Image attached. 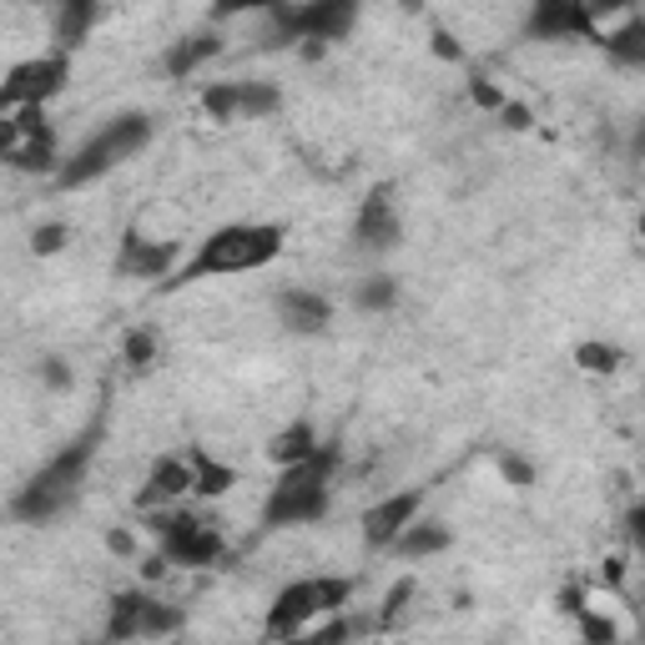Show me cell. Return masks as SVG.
I'll return each mask as SVG.
<instances>
[{"instance_id": "cell-1", "label": "cell", "mask_w": 645, "mask_h": 645, "mask_svg": "<svg viewBox=\"0 0 645 645\" xmlns=\"http://www.w3.org/2000/svg\"><path fill=\"white\" fill-rule=\"evenodd\" d=\"M101 429H107V414L97 409V419H91V424L81 429V434L71 439L61 454H51V460H46L41 470L21 484V494L11 500L16 520H26V525H46V520H56L61 510H71V504H77L81 484H87V474H91V460H97Z\"/></svg>"}, {"instance_id": "cell-2", "label": "cell", "mask_w": 645, "mask_h": 645, "mask_svg": "<svg viewBox=\"0 0 645 645\" xmlns=\"http://www.w3.org/2000/svg\"><path fill=\"white\" fill-rule=\"evenodd\" d=\"M283 252V228L273 222H232V228H218L182 273H172L167 288H182V283H198V278H218V273H258L268 268Z\"/></svg>"}, {"instance_id": "cell-3", "label": "cell", "mask_w": 645, "mask_h": 645, "mask_svg": "<svg viewBox=\"0 0 645 645\" xmlns=\"http://www.w3.org/2000/svg\"><path fill=\"white\" fill-rule=\"evenodd\" d=\"M339 460H343L339 444H329V449H318L308 464L283 470V480L263 500V525L283 530V525H313V520H323L329 514V484L339 474Z\"/></svg>"}, {"instance_id": "cell-4", "label": "cell", "mask_w": 645, "mask_h": 645, "mask_svg": "<svg viewBox=\"0 0 645 645\" xmlns=\"http://www.w3.org/2000/svg\"><path fill=\"white\" fill-rule=\"evenodd\" d=\"M353 595V580L349 575H313V580H293L278 591V601L268 605V621H263V635L268 641H293L308 621L318 615H343Z\"/></svg>"}, {"instance_id": "cell-5", "label": "cell", "mask_w": 645, "mask_h": 645, "mask_svg": "<svg viewBox=\"0 0 645 645\" xmlns=\"http://www.w3.org/2000/svg\"><path fill=\"white\" fill-rule=\"evenodd\" d=\"M147 142H152V117H142V111H121L117 121H107V127H101V132L91 137V142L81 147L61 172H56V182H61V187H87V182H97V177H107L117 162L137 157Z\"/></svg>"}, {"instance_id": "cell-6", "label": "cell", "mask_w": 645, "mask_h": 645, "mask_svg": "<svg viewBox=\"0 0 645 645\" xmlns=\"http://www.w3.org/2000/svg\"><path fill=\"white\" fill-rule=\"evenodd\" d=\"M353 6L349 0H308V6H273L268 11V21H273V36L268 41L273 46H288V41H339V36H349L353 26Z\"/></svg>"}, {"instance_id": "cell-7", "label": "cell", "mask_w": 645, "mask_h": 645, "mask_svg": "<svg viewBox=\"0 0 645 645\" xmlns=\"http://www.w3.org/2000/svg\"><path fill=\"white\" fill-rule=\"evenodd\" d=\"M157 535V555L167 560V565H218L222 560V535L208 525V520H198V514H152V525H147Z\"/></svg>"}, {"instance_id": "cell-8", "label": "cell", "mask_w": 645, "mask_h": 645, "mask_svg": "<svg viewBox=\"0 0 645 645\" xmlns=\"http://www.w3.org/2000/svg\"><path fill=\"white\" fill-rule=\"evenodd\" d=\"M67 81H71V56H61V51L31 56V61L11 67V77L0 87V111L11 117V111H21V107H46Z\"/></svg>"}, {"instance_id": "cell-9", "label": "cell", "mask_w": 645, "mask_h": 645, "mask_svg": "<svg viewBox=\"0 0 645 645\" xmlns=\"http://www.w3.org/2000/svg\"><path fill=\"white\" fill-rule=\"evenodd\" d=\"M202 107L218 121H238V117H273L283 107V91L268 87V81H218V87L202 91Z\"/></svg>"}, {"instance_id": "cell-10", "label": "cell", "mask_w": 645, "mask_h": 645, "mask_svg": "<svg viewBox=\"0 0 645 645\" xmlns=\"http://www.w3.org/2000/svg\"><path fill=\"white\" fill-rule=\"evenodd\" d=\"M525 31L535 41H601V26H595V11L591 6H580V0H540L535 11H530Z\"/></svg>"}, {"instance_id": "cell-11", "label": "cell", "mask_w": 645, "mask_h": 645, "mask_svg": "<svg viewBox=\"0 0 645 645\" xmlns=\"http://www.w3.org/2000/svg\"><path fill=\"white\" fill-rule=\"evenodd\" d=\"M399 238H404V222H399V212H394V187L383 182L363 198L359 218H353V242H359L363 252H394Z\"/></svg>"}, {"instance_id": "cell-12", "label": "cell", "mask_w": 645, "mask_h": 645, "mask_svg": "<svg viewBox=\"0 0 645 645\" xmlns=\"http://www.w3.org/2000/svg\"><path fill=\"white\" fill-rule=\"evenodd\" d=\"M419 504H424V490H404V494H394V500L373 504V510L363 514V540H369L373 550L399 545V535L414 525V510H419Z\"/></svg>"}, {"instance_id": "cell-13", "label": "cell", "mask_w": 645, "mask_h": 645, "mask_svg": "<svg viewBox=\"0 0 645 645\" xmlns=\"http://www.w3.org/2000/svg\"><path fill=\"white\" fill-rule=\"evenodd\" d=\"M172 263H177L172 242H152V238H142V232H127V238H121L117 268L127 278H167V273H172Z\"/></svg>"}, {"instance_id": "cell-14", "label": "cell", "mask_w": 645, "mask_h": 645, "mask_svg": "<svg viewBox=\"0 0 645 645\" xmlns=\"http://www.w3.org/2000/svg\"><path fill=\"white\" fill-rule=\"evenodd\" d=\"M278 318L293 333H323L333 323V303L323 293H308V288H288V293H278Z\"/></svg>"}, {"instance_id": "cell-15", "label": "cell", "mask_w": 645, "mask_h": 645, "mask_svg": "<svg viewBox=\"0 0 645 645\" xmlns=\"http://www.w3.org/2000/svg\"><path fill=\"white\" fill-rule=\"evenodd\" d=\"M187 490H192V464H182V460H157L152 474H147V484H142V494H137V504H142V510H157V504L182 500Z\"/></svg>"}, {"instance_id": "cell-16", "label": "cell", "mask_w": 645, "mask_h": 645, "mask_svg": "<svg viewBox=\"0 0 645 645\" xmlns=\"http://www.w3.org/2000/svg\"><path fill=\"white\" fill-rule=\"evenodd\" d=\"M147 605H152V595H142V591L111 595V615H107V645L137 641V635H142V625H147Z\"/></svg>"}, {"instance_id": "cell-17", "label": "cell", "mask_w": 645, "mask_h": 645, "mask_svg": "<svg viewBox=\"0 0 645 645\" xmlns=\"http://www.w3.org/2000/svg\"><path fill=\"white\" fill-rule=\"evenodd\" d=\"M318 434H313V424L308 419H298V424H288L283 434H273V444H268V460L273 464H283V470H298V464H308L318 454Z\"/></svg>"}, {"instance_id": "cell-18", "label": "cell", "mask_w": 645, "mask_h": 645, "mask_svg": "<svg viewBox=\"0 0 645 645\" xmlns=\"http://www.w3.org/2000/svg\"><path fill=\"white\" fill-rule=\"evenodd\" d=\"M218 51H222V36H212V31L182 36V41L167 51V77H192V71H198L202 61H212Z\"/></svg>"}, {"instance_id": "cell-19", "label": "cell", "mask_w": 645, "mask_h": 645, "mask_svg": "<svg viewBox=\"0 0 645 645\" xmlns=\"http://www.w3.org/2000/svg\"><path fill=\"white\" fill-rule=\"evenodd\" d=\"M91 21H97V6L91 0H67L61 11H56V51L71 56L81 41H87Z\"/></svg>"}, {"instance_id": "cell-20", "label": "cell", "mask_w": 645, "mask_h": 645, "mask_svg": "<svg viewBox=\"0 0 645 645\" xmlns=\"http://www.w3.org/2000/svg\"><path fill=\"white\" fill-rule=\"evenodd\" d=\"M601 46L611 61H621V67H645V11H635L625 26H615Z\"/></svg>"}, {"instance_id": "cell-21", "label": "cell", "mask_w": 645, "mask_h": 645, "mask_svg": "<svg viewBox=\"0 0 645 645\" xmlns=\"http://www.w3.org/2000/svg\"><path fill=\"white\" fill-rule=\"evenodd\" d=\"M6 152V162L16 167V172H51L56 167V142L51 132L46 137H31V142H11V147H0Z\"/></svg>"}, {"instance_id": "cell-22", "label": "cell", "mask_w": 645, "mask_h": 645, "mask_svg": "<svg viewBox=\"0 0 645 645\" xmlns=\"http://www.w3.org/2000/svg\"><path fill=\"white\" fill-rule=\"evenodd\" d=\"M232 484H238V474L228 470V464H218L212 454H192V490L202 494V500H218V494H228Z\"/></svg>"}, {"instance_id": "cell-23", "label": "cell", "mask_w": 645, "mask_h": 645, "mask_svg": "<svg viewBox=\"0 0 645 645\" xmlns=\"http://www.w3.org/2000/svg\"><path fill=\"white\" fill-rule=\"evenodd\" d=\"M399 555L404 560H424V555H439V550H449V530L444 525H409L404 535H399Z\"/></svg>"}, {"instance_id": "cell-24", "label": "cell", "mask_w": 645, "mask_h": 645, "mask_svg": "<svg viewBox=\"0 0 645 645\" xmlns=\"http://www.w3.org/2000/svg\"><path fill=\"white\" fill-rule=\"evenodd\" d=\"M359 631H363V621H349V615H329V621L318 625V631L293 635V641H283V645H349Z\"/></svg>"}, {"instance_id": "cell-25", "label": "cell", "mask_w": 645, "mask_h": 645, "mask_svg": "<svg viewBox=\"0 0 645 645\" xmlns=\"http://www.w3.org/2000/svg\"><path fill=\"white\" fill-rule=\"evenodd\" d=\"M394 298H399V283L389 273H373L353 288V303H359L363 313H383V308H394Z\"/></svg>"}, {"instance_id": "cell-26", "label": "cell", "mask_w": 645, "mask_h": 645, "mask_svg": "<svg viewBox=\"0 0 645 645\" xmlns=\"http://www.w3.org/2000/svg\"><path fill=\"white\" fill-rule=\"evenodd\" d=\"M575 363L585 373H615L625 363V353L615 349V343H595L591 339V343H580V349H575Z\"/></svg>"}, {"instance_id": "cell-27", "label": "cell", "mask_w": 645, "mask_h": 645, "mask_svg": "<svg viewBox=\"0 0 645 645\" xmlns=\"http://www.w3.org/2000/svg\"><path fill=\"white\" fill-rule=\"evenodd\" d=\"M182 621H187V615L177 611V605L152 601V605H147V625H142V635H172V631H182Z\"/></svg>"}, {"instance_id": "cell-28", "label": "cell", "mask_w": 645, "mask_h": 645, "mask_svg": "<svg viewBox=\"0 0 645 645\" xmlns=\"http://www.w3.org/2000/svg\"><path fill=\"white\" fill-rule=\"evenodd\" d=\"M121 359L132 363V369H152V359H157V339H152L147 329L127 333V343H121Z\"/></svg>"}, {"instance_id": "cell-29", "label": "cell", "mask_w": 645, "mask_h": 645, "mask_svg": "<svg viewBox=\"0 0 645 645\" xmlns=\"http://www.w3.org/2000/svg\"><path fill=\"white\" fill-rule=\"evenodd\" d=\"M580 635H585V645H621V635H615V621H605L601 611H585V615H580Z\"/></svg>"}, {"instance_id": "cell-30", "label": "cell", "mask_w": 645, "mask_h": 645, "mask_svg": "<svg viewBox=\"0 0 645 645\" xmlns=\"http://www.w3.org/2000/svg\"><path fill=\"white\" fill-rule=\"evenodd\" d=\"M67 222H46V228H36V238H31V252L36 258H51V252H61L67 248Z\"/></svg>"}, {"instance_id": "cell-31", "label": "cell", "mask_w": 645, "mask_h": 645, "mask_svg": "<svg viewBox=\"0 0 645 645\" xmlns=\"http://www.w3.org/2000/svg\"><path fill=\"white\" fill-rule=\"evenodd\" d=\"M409 601H414V580H399L394 591H389V601H383V615H379V625H394L399 615L409 611Z\"/></svg>"}, {"instance_id": "cell-32", "label": "cell", "mask_w": 645, "mask_h": 645, "mask_svg": "<svg viewBox=\"0 0 645 645\" xmlns=\"http://www.w3.org/2000/svg\"><path fill=\"white\" fill-rule=\"evenodd\" d=\"M500 474L514 484V490H530V484H535V464L520 460V454H500Z\"/></svg>"}, {"instance_id": "cell-33", "label": "cell", "mask_w": 645, "mask_h": 645, "mask_svg": "<svg viewBox=\"0 0 645 645\" xmlns=\"http://www.w3.org/2000/svg\"><path fill=\"white\" fill-rule=\"evenodd\" d=\"M470 101H474V107H484V111H504L500 87H494V81H484V77L470 81Z\"/></svg>"}, {"instance_id": "cell-34", "label": "cell", "mask_w": 645, "mask_h": 645, "mask_svg": "<svg viewBox=\"0 0 645 645\" xmlns=\"http://www.w3.org/2000/svg\"><path fill=\"white\" fill-rule=\"evenodd\" d=\"M41 383H46V389H56V394H61V389H71L67 359H46V363H41Z\"/></svg>"}, {"instance_id": "cell-35", "label": "cell", "mask_w": 645, "mask_h": 645, "mask_svg": "<svg viewBox=\"0 0 645 645\" xmlns=\"http://www.w3.org/2000/svg\"><path fill=\"white\" fill-rule=\"evenodd\" d=\"M429 51L439 56V61H464V46L454 41L449 31H434V41H429Z\"/></svg>"}, {"instance_id": "cell-36", "label": "cell", "mask_w": 645, "mask_h": 645, "mask_svg": "<svg viewBox=\"0 0 645 645\" xmlns=\"http://www.w3.org/2000/svg\"><path fill=\"white\" fill-rule=\"evenodd\" d=\"M500 117H504V127H510V132H530V121H535V117H530V107H520V101H504Z\"/></svg>"}, {"instance_id": "cell-37", "label": "cell", "mask_w": 645, "mask_h": 645, "mask_svg": "<svg viewBox=\"0 0 645 645\" xmlns=\"http://www.w3.org/2000/svg\"><path fill=\"white\" fill-rule=\"evenodd\" d=\"M560 611L575 615V621H580V615L591 611V605H585V591H580V585H565V591H560Z\"/></svg>"}, {"instance_id": "cell-38", "label": "cell", "mask_w": 645, "mask_h": 645, "mask_svg": "<svg viewBox=\"0 0 645 645\" xmlns=\"http://www.w3.org/2000/svg\"><path fill=\"white\" fill-rule=\"evenodd\" d=\"M107 550H111V555H121V560H127V555H132V550H137V540L127 535V530H111V535H107Z\"/></svg>"}, {"instance_id": "cell-39", "label": "cell", "mask_w": 645, "mask_h": 645, "mask_svg": "<svg viewBox=\"0 0 645 645\" xmlns=\"http://www.w3.org/2000/svg\"><path fill=\"white\" fill-rule=\"evenodd\" d=\"M631 545H635V550H645V500L631 510Z\"/></svg>"}, {"instance_id": "cell-40", "label": "cell", "mask_w": 645, "mask_h": 645, "mask_svg": "<svg viewBox=\"0 0 645 645\" xmlns=\"http://www.w3.org/2000/svg\"><path fill=\"white\" fill-rule=\"evenodd\" d=\"M625 580V560H605V585H621Z\"/></svg>"}, {"instance_id": "cell-41", "label": "cell", "mask_w": 645, "mask_h": 645, "mask_svg": "<svg viewBox=\"0 0 645 645\" xmlns=\"http://www.w3.org/2000/svg\"><path fill=\"white\" fill-rule=\"evenodd\" d=\"M631 157H645V117H641V127H635V137H631Z\"/></svg>"}, {"instance_id": "cell-42", "label": "cell", "mask_w": 645, "mask_h": 645, "mask_svg": "<svg viewBox=\"0 0 645 645\" xmlns=\"http://www.w3.org/2000/svg\"><path fill=\"white\" fill-rule=\"evenodd\" d=\"M323 51H329L323 41H303V61H323Z\"/></svg>"}, {"instance_id": "cell-43", "label": "cell", "mask_w": 645, "mask_h": 645, "mask_svg": "<svg viewBox=\"0 0 645 645\" xmlns=\"http://www.w3.org/2000/svg\"><path fill=\"white\" fill-rule=\"evenodd\" d=\"M641 238H645V218H641Z\"/></svg>"}, {"instance_id": "cell-44", "label": "cell", "mask_w": 645, "mask_h": 645, "mask_svg": "<svg viewBox=\"0 0 645 645\" xmlns=\"http://www.w3.org/2000/svg\"><path fill=\"white\" fill-rule=\"evenodd\" d=\"M101 645H107V641H101Z\"/></svg>"}]
</instances>
